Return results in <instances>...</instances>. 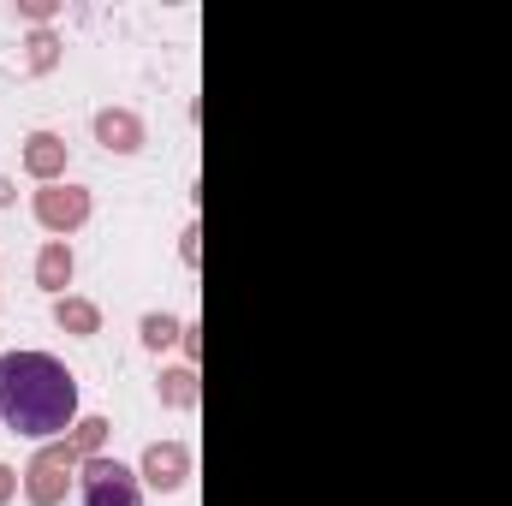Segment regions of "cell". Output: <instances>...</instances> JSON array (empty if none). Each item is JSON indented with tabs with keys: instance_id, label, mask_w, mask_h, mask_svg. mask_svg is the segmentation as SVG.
Wrapping results in <instances>:
<instances>
[{
	"instance_id": "obj_1",
	"label": "cell",
	"mask_w": 512,
	"mask_h": 506,
	"mask_svg": "<svg viewBox=\"0 0 512 506\" xmlns=\"http://www.w3.org/2000/svg\"><path fill=\"white\" fill-rule=\"evenodd\" d=\"M0 417L12 435L48 441L78 417V381L48 352H6L0 358Z\"/></svg>"
},
{
	"instance_id": "obj_2",
	"label": "cell",
	"mask_w": 512,
	"mask_h": 506,
	"mask_svg": "<svg viewBox=\"0 0 512 506\" xmlns=\"http://www.w3.org/2000/svg\"><path fill=\"white\" fill-rule=\"evenodd\" d=\"M84 506H143L137 501V477L120 459H90L84 465Z\"/></svg>"
}]
</instances>
